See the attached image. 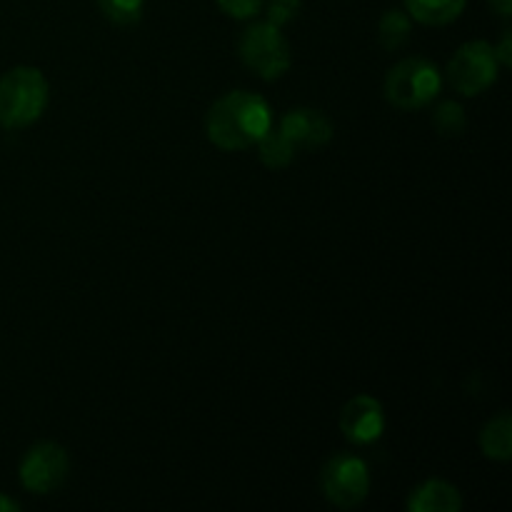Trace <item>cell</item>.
<instances>
[{"label": "cell", "mask_w": 512, "mask_h": 512, "mask_svg": "<svg viewBox=\"0 0 512 512\" xmlns=\"http://www.w3.org/2000/svg\"><path fill=\"white\" fill-rule=\"evenodd\" d=\"M500 63L495 58L493 45L485 40H473L458 48L448 63V83L465 98L485 93L498 80Z\"/></svg>", "instance_id": "obj_6"}, {"label": "cell", "mask_w": 512, "mask_h": 512, "mask_svg": "<svg viewBox=\"0 0 512 512\" xmlns=\"http://www.w3.org/2000/svg\"><path fill=\"white\" fill-rule=\"evenodd\" d=\"M320 488L325 500L340 510H353L368 498L370 493V470L365 460L358 455L340 453L333 455L323 465L320 473Z\"/></svg>", "instance_id": "obj_5"}, {"label": "cell", "mask_w": 512, "mask_h": 512, "mask_svg": "<svg viewBox=\"0 0 512 512\" xmlns=\"http://www.w3.org/2000/svg\"><path fill=\"white\" fill-rule=\"evenodd\" d=\"M495 50V58L503 68H510L512 65V33L510 30H503V38H500V45Z\"/></svg>", "instance_id": "obj_19"}, {"label": "cell", "mask_w": 512, "mask_h": 512, "mask_svg": "<svg viewBox=\"0 0 512 512\" xmlns=\"http://www.w3.org/2000/svg\"><path fill=\"white\" fill-rule=\"evenodd\" d=\"M68 468V453L58 443H38L25 453L20 463V483L30 493L48 495L65 483Z\"/></svg>", "instance_id": "obj_7"}, {"label": "cell", "mask_w": 512, "mask_h": 512, "mask_svg": "<svg viewBox=\"0 0 512 512\" xmlns=\"http://www.w3.org/2000/svg\"><path fill=\"white\" fill-rule=\"evenodd\" d=\"M460 508V490L445 480H425L408 498L410 512H460Z\"/></svg>", "instance_id": "obj_10"}, {"label": "cell", "mask_w": 512, "mask_h": 512, "mask_svg": "<svg viewBox=\"0 0 512 512\" xmlns=\"http://www.w3.org/2000/svg\"><path fill=\"white\" fill-rule=\"evenodd\" d=\"M490 8L500 15V18H510L512 15V0H488Z\"/></svg>", "instance_id": "obj_20"}, {"label": "cell", "mask_w": 512, "mask_h": 512, "mask_svg": "<svg viewBox=\"0 0 512 512\" xmlns=\"http://www.w3.org/2000/svg\"><path fill=\"white\" fill-rule=\"evenodd\" d=\"M95 3H98L105 20H110L113 25H120V28H128V25L138 23L145 10V0H95Z\"/></svg>", "instance_id": "obj_15"}, {"label": "cell", "mask_w": 512, "mask_h": 512, "mask_svg": "<svg viewBox=\"0 0 512 512\" xmlns=\"http://www.w3.org/2000/svg\"><path fill=\"white\" fill-rule=\"evenodd\" d=\"M433 125L443 138H458L465 130L468 120H465V110L458 103L448 100V103H440L433 113Z\"/></svg>", "instance_id": "obj_16"}, {"label": "cell", "mask_w": 512, "mask_h": 512, "mask_svg": "<svg viewBox=\"0 0 512 512\" xmlns=\"http://www.w3.org/2000/svg\"><path fill=\"white\" fill-rule=\"evenodd\" d=\"M465 3L468 0H405V13L423 25H448L463 15Z\"/></svg>", "instance_id": "obj_11"}, {"label": "cell", "mask_w": 512, "mask_h": 512, "mask_svg": "<svg viewBox=\"0 0 512 512\" xmlns=\"http://www.w3.org/2000/svg\"><path fill=\"white\" fill-rule=\"evenodd\" d=\"M15 510H20V505L15 503L13 498H8V495L0 493V512H15Z\"/></svg>", "instance_id": "obj_21"}, {"label": "cell", "mask_w": 512, "mask_h": 512, "mask_svg": "<svg viewBox=\"0 0 512 512\" xmlns=\"http://www.w3.org/2000/svg\"><path fill=\"white\" fill-rule=\"evenodd\" d=\"M215 3H218V8L223 10L228 18L250 20L263 10L265 0H215Z\"/></svg>", "instance_id": "obj_18"}, {"label": "cell", "mask_w": 512, "mask_h": 512, "mask_svg": "<svg viewBox=\"0 0 512 512\" xmlns=\"http://www.w3.org/2000/svg\"><path fill=\"white\" fill-rule=\"evenodd\" d=\"M263 8L268 10V23L283 28L298 18L300 10H303V0H268V3H263Z\"/></svg>", "instance_id": "obj_17"}, {"label": "cell", "mask_w": 512, "mask_h": 512, "mask_svg": "<svg viewBox=\"0 0 512 512\" xmlns=\"http://www.w3.org/2000/svg\"><path fill=\"white\" fill-rule=\"evenodd\" d=\"M255 145H258L260 160H263L268 168H275V170L288 168V165L293 163L295 153H298V150H295V145L290 143V140L285 138L280 130H273V125L265 130V135Z\"/></svg>", "instance_id": "obj_13"}, {"label": "cell", "mask_w": 512, "mask_h": 512, "mask_svg": "<svg viewBox=\"0 0 512 512\" xmlns=\"http://www.w3.org/2000/svg\"><path fill=\"white\" fill-rule=\"evenodd\" d=\"M340 430L355 445H370L385 433L383 405L370 395H355L340 413Z\"/></svg>", "instance_id": "obj_8"}, {"label": "cell", "mask_w": 512, "mask_h": 512, "mask_svg": "<svg viewBox=\"0 0 512 512\" xmlns=\"http://www.w3.org/2000/svg\"><path fill=\"white\" fill-rule=\"evenodd\" d=\"M273 125L268 100L248 90H233L213 103L205 118V133L220 150H248Z\"/></svg>", "instance_id": "obj_1"}, {"label": "cell", "mask_w": 512, "mask_h": 512, "mask_svg": "<svg viewBox=\"0 0 512 512\" xmlns=\"http://www.w3.org/2000/svg\"><path fill=\"white\" fill-rule=\"evenodd\" d=\"M443 88L440 70L425 58H405L385 75V98L400 110H418L433 103Z\"/></svg>", "instance_id": "obj_3"}, {"label": "cell", "mask_w": 512, "mask_h": 512, "mask_svg": "<svg viewBox=\"0 0 512 512\" xmlns=\"http://www.w3.org/2000/svg\"><path fill=\"white\" fill-rule=\"evenodd\" d=\"M50 85L38 68L18 65L0 75V125L8 130L28 128L43 118Z\"/></svg>", "instance_id": "obj_2"}, {"label": "cell", "mask_w": 512, "mask_h": 512, "mask_svg": "<svg viewBox=\"0 0 512 512\" xmlns=\"http://www.w3.org/2000/svg\"><path fill=\"white\" fill-rule=\"evenodd\" d=\"M240 58L250 70L263 80H278L288 73L293 63L290 43L278 25L273 23H253L240 38Z\"/></svg>", "instance_id": "obj_4"}, {"label": "cell", "mask_w": 512, "mask_h": 512, "mask_svg": "<svg viewBox=\"0 0 512 512\" xmlns=\"http://www.w3.org/2000/svg\"><path fill=\"white\" fill-rule=\"evenodd\" d=\"M480 450L485 458L508 463L512 458V418L510 413H500L490 420L480 433Z\"/></svg>", "instance_id": "obj_12"}, {"label": "cell", "mask_w": 512, "mask_h": 512, "mask_svg": "<svg viewBox=\"0 0 512 512\" xmlns=\"http://www.w3.org/2000/svg\"><path fill=\"white\" fill-rule=\"evenodd\" d=\"M278 130L295 145V150L323 148L325 143L333 140L335 133L328 115L313 108H295L290 113H285Z\"/></svg>", "instance_id": "obj_9"}, {"label": "cell", "mask_w": 512, "mask_h": 512, "mask_svg": "<svg viewBox=\"0 0 512 512\" xmlns=\"http://www.w3.org/2000/svg\"><path fill=\"white\" fill-rule=\"evenodd\" d=\"M378 38H380V45H383L385 50H398L400 45L408 43L410 15L403 13V10H388V13L380 18Z\"/></svg>", "instance_id": "obj_14"}]
</instances>
